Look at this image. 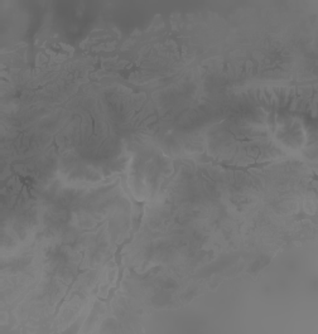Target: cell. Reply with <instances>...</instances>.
<instances>
[{"instance_id":"1","label":"cell","mask_w":318,"mask_h":334,"mask_svg":"<svg viewBox=\"0 0 318 334\" xmlns=\"http://www.w3.org/2000/svg\"><path fill=\"white\" fill-rule=\"evenodd\" d=\"M90 271V269H82L81 270L80 269V265H78V267H77V271H76V274L73 275V279H72V281H71V284L68 285V288H67V291H66V294L65 295L62 296V299H61L60 300V303L57 304V306H56V310H55V313H53V315L51 316V318H49V320H55V318L56 316L58 315V313H60V309H61V306L63 305V303H65L66 300H67V298H68V295H70V293L71 291H72V289H73V286H75V284H76V281H77L78 280V276H81V275L82 274H86V272H88Z\"/></svg>"}]
</instances>
